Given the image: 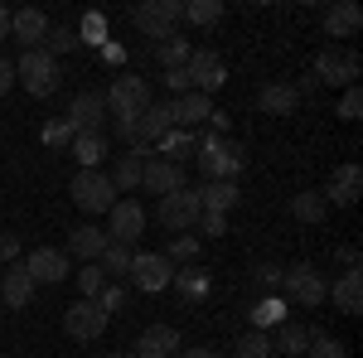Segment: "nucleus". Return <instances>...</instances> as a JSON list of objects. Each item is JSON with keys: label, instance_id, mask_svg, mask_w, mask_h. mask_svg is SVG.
Returning <instances> with one entry per match:
<instances>
[{"label": "nucleus", "instance_id": "32", "mask_svg": "<svg viewBox=\"0 0 363 358\" xmlns=\"http://www.w3.org/2000/svg\"><path fill=\"white\" fill-rule=\"evenodd\" d=\"M291 213H296L301 223H325V213H330V203H325V194L306 189V194H296V198H291Z\"/></svg>", "mask_w": 363, "mask_h": 358}, {"label": "nucleus", "instance_id": "4", "mask_svg": "<svg viewBox=\"0 0 363 358\" xmlns=\"http://www.w3.org/2000/svg\"><path fill=\"white\" fill-rule=\"evenodd\" d=\"M131 20H136L140 34H150L155 44H165V39H174V25L184 20V5L179 0H145V5L131 10Z\"/></svg>", "mask_w": 363, "mask_h": 358}, {"label": "nucleus", "instance_id": "53", "mask_svg": "<svg viewBox=\"0 0 363 358\" xmlns=\"http://www.w3.org/2000/svg\"><path fill=\"white\" fill-rule=\"evenodd\" d=\"M107 358H131V354H107Z\"/></svg>", "mask_w": 363, "mask_h": 358}, {"label": "nucleus", "instance_id": "3", "mask_svg": "<svg viewBox=\"0 0 363 358\" xmlns=\"http://www.w3.org/2000/svg\"><path fill=\"white\" fill-rule=\"evenodd\" d=\"M199 169L208 179H233L242 169V145L238 140H223V136H199Z\"/></svg>", "mask_w": 363, "mask_h": 358}, {"label": "nucleus", "instance_id": "35", "mask_svg": "<svg viewBox=\"0 0 363 358\" xmlns=\"http://www.w3.org/2000/svg\"><path fill=\"white\" fill-rule=\"evenodd\" d=\"M184 20H189V25H218V20H223V5H218V0H189V5H184Z\"/></svg>", "mask_w": 363, "mask_h": 358}, {"label": "nucleus", "instance_id": "41", "mask_svg": "<svg viewBox=\"0 0 363 358\" xmlns=\"http://www.w3.org/2000/svg\"><path fill=\"white\" fill-rule=\"evenodd\" d=\"M174 281H179V291H184L189 301H203V296H208V276L203 272H174Z\"/></svg>", "mask_w": 363, "mask_h": 358}, {"label": "nucleus", "instance_id": "26", "mask_svg": "<svg viewBox=\"0 0 363 358\" xmlns=\"http://www.w3.org/2000/svg\"><path fill=\"white\" fill-rule=\"evenodd\" d=\"M140 155H145V150H136V145H131L126 155H116L112 174H107L116 194H131V189H140V169H145V160H140Z\"/></svg>", "mask_w": 363, "mask_h": 358}, {"label": "nucleus", "instance_id": "16", "mask_svg": "<svg viewBox=\"0 0 363 358\" xmlns=\"http://www.w3.org/2000/svg\"><path fill=\"white\" fill-rule=\"evenodd\" d=\"M102 111H107V97H102V92H78L73 107H68L73 136H78V131H102Z\"/></svg>", "mask_w": 363, "mask_h": 358}, {"label": "nucleus", "instance_id": "51", "mask_svg": "<svg viewBox=\"0 0 363 358\" xmlns=\"http://www.w3.org/2000/svg\"><path fill=\"white\" fill-rule=\"evenodd\" d=\"M174 358H218L213 349H184V354H174Z\"/></svg>", "mask_w": 363, "mask_h": 358}, {"label": "nucleus", "instance_id": "30", "mask_svg": "<svg viewBox=\"0 0 363 358\" xmlns=\"http://www.w3.org/2000/svg\"><path fill=\"white\" fill-rule=\"evenodd\" d=\"M160 150H165L160 160H169V165L184 169V160H194V155H199V136H194V131H169V136L160 140Z\"/></svg>", "mask_w": 363, "mask_h": 358}, {"label": "nucleus", "instance_id": "7", "mask_svg": "<svg viewBox=\"0 0 363 358\" xmlns=\"http://www.w3.org/2000/svg\"><path fill=\"white\" fill-rule=\"evenodd\" d=\"M359 54L354 49H325V54L315 58V83H330V87H354V78H359Z\"/></svg>", "mask_w": 363, "mask_h": 358}, {"label": "nucleus", "instance_id": "14", "mask_svg": "<svg viewBox=\"0 0 363 358\" xmlns=\"http://www.w3.org/2000/svg\"><path fill=\"white\" fill-rule=\"evenodd\" d=\"M25 272L34 286H54V281H63L68 276V252H58V247H34L29 252V262H25Z\"/></svg>", "mask_w": 363, "mask_h": 358}, {"label": "nucleus", "instance_id": "52", "mask_svg": "<svg viewBox=\"0 0 363 358\" xmlns=\"http://www.w3.org/2000/svg\"><path fill=\"white\" fill-rule=\"evenodd\" d=\"M0 39H10V10L0 5Z\"/></svg>", "mask_w": 363, "mask_h": 358}, {"label": "nucleus", "instance_id": "8", "mask_svg": "<svg viewBox=\"0 0 363 358\" xmlns=\"http://www.w3.org/2000/svg\"><path fill=\"white\" fill-rule=\"evenodd\" d=\"M131 286L145 291V296H155V291H165L174 286V267L165 262V252H136V262H131Z\"/></svg>", "mask_w": 363, "mask_h": 358}, {"label": "nucleus", "instance_id": "49", "mask_svg": "<svg viewBox=\"0 0 363 358\" xmlns=\"http://www.w3.org/2000/svg\"><path fill=\"white\" fill-rule=\"evenodd\" d=\"M15 252H20V242L10 233H0V262H15Z\"/></svg>", "mask_w": 363, "mask_h": 358}, {"label": "nucleus", "instance_id": "19", "mask_svg": "<svg viewBox=\"0 0 363 358\" xmlns=\"http://www.w3.org/2000/svg\"><path fill=\"white\" fill-rule=\"evenodd\" d=\"M194 194H199V208H203V213H223V218H228V208L242 198V189H238L233 179H208V184H199Z\"/></svg>", "mask_w": 363, "mask_h": 358}, {"label": "nucleus", "instance_id": "46", "mask_svg": "<svg viewBox=\"0 0 363 358\" xmlns=\"http://www.w3.org/2000/svg\"><path fill=\"white\" fill-rule=\"evenodd\" d=\"M165 87L174 97H184V92H189V73H184V68H165Z\"/></svg>", "mask_w": 363, "mask_h": 358}, {"label": "nucleus", "instance_id": "21", "mask_svg": "<svg viewBox=\"0 0 363 358\" xmlns=\"http://www.w3.org/2000/svg\"><path fill=\"white\" fill-rule=\"evenodd\" d=\"M34 291H39V286H34V281H29L25 262H15V267H10V272L0 276V296H5V305H10V310H25V305L34 301Z\"/></svg>", "mask_w": 363, "mask_h": 358}, {"label": "nucleus", "instance_id": "13", "mask_svg": "<svg viewBox=\"0 0 363 358\" xmlns=\"http://www.w3.org/2000/svg\"><path fill=\"white\" fill-rule=\"evenodd\" d=\"M174 131V116H169V102H150V107L136 116V150L145 145H160V140Z\"/></svg>", "mask_w": 363, "mask_h": 358}, {"label": "nucleus", "instance_id": "6", "mask_svg": "<svg viewBox=\"0 0 363 358\" xmlns=\"http://www.w3.org/2000/svg\"><path fill=\"white\" fill-rule=\"evenodd\" d=\"M107 325H112V315H107L97 301H73L68 310H63V330H68V339H78V344L102 339Z\"/></svg>", "mask_w": 363, "mask_h": 358}, {"label": "nucleus", "instance_id": "47", "mask_svg": "<svg viewBox=\"0 0 363 358\" xmlns=\"http://www.w3.org/2000/svg\"><path fill=\"white\" fill-rule=\"evenodd\" d=\"M10 87H15V63H10V58L0 54V97H5Z\"/></svg>", "mask_w": 363, "mask_h": 358}, {"label": "nucleus", "instance_id": "24", "mask_svg": "<svg viewBox=\"0 0 363 358\" xmlns=\"http://www.w3.org/2000/svg\"><path fill=\"white\" fill-rule=\"evenodd\" d=\"M296 102H301V87H291V83H267L257 92V107L267 111V116H291Z\"/></svg>", "mask_w": 363, "mask_h": 358}, {"label": "nucleus", "instance_id": "1", "mask_svg": "<svg viewBox=\"0 0 363 358\" xmlns=\"http://www.w3.org/2000/svg\"><path fill=\"white\" fill-rule=\"evenodd\" d=\"M15 83H25L29 97H54L58 92V58H49L44 49H25L15 63Z\"/></svg>", "mask_w": 363, "mask_h": 358}, {"label": "nucleus", "instance_id": "27", "mask_svg": "<svg viewBox=\"0 0 363 358\" xmlns=\"http://www.w3.org/2000/svg\"><path fill=\"white\" fill-rule=\"evenodd\" d=\"M359 25H363V10H359V5H349V0L325 10V34H330V39H354Z\"/></svg>", "mask_w": 363, "mask_h": 358}, {"label": "nucleus", "instance_id": "33", "mask_svg": "<svg viewBox=\"0 0 363 358\" xmlns=\"http://www.w3.org/2000/svg\"><path fill=\"white\" fill-rule=\"evenodd\" d=\"M39 49H44V54H49V58H58V54H73V49H78V29H68V25L49 29Z\"/></svg>", "mask_w": 363, "mask_h": 358}, {"label": "nucleus", "instance_id": "11", "mask_svg": "<svg viewBox=\"0 0 363 358\" xmlns=\"http://www.w3.org/2000/svg\"><path fill=\"white\" fill-rule=\"evenodd\" d=\"M199 213H203V208H199V194L189 189V184L160 198V223H165L169 233H189V228L199 223Z\"/></svg>", "mask_w": 363, "mask_h": 358}, {"label": "nucleus", "instance_id": "39", "mask_svg": "<svg viewBox=\"0 0 363 358\" xmlns=\"http://www.w3.org/2000/svg\"><path fill=\"white\" fill-rule=\"evenodd\" d=\"M78 44H107V20L102 15H83V25H78Z\"/></svg>", "mask_w": 363, "mask_h": 358}, {"label": "nucleus", "instance_id": "22", "mask_svg": "<svg viewBox=\"0 0 363 358\" xmlns=\"http://www.w3.org/2000/svg\"><path fill=\"white\" fill-rule=\"evenodd\" d=\"M325 301H335V310H344V315H359V310H363V276L359 272H344L335 286L325 291Z\"/></svg>", "mask_w": 363, "mask_h": 358}, {"label": "nucleus", "instance_id": "9", "mask_svg": "<svg viewBox=\"0 0 363 358\" xmlns=\"http://www.w3.org/2000/svg\"><path fill=\"white\" fill-rule=\"evenodd\" d=\"M184 73H189V87L203 92V97H213V92L228 83V68H223V58L213 54V49H194L189 63H184Z\"/></svg>", "mask_w": 363, "mask_h": 358}, {"label": "nucleus", "instance_id": "37", "mask_svg": "<svg viewBox=\"0 0 363 358\" xmlns=\"http://www.w3.org/2000/svg\"><path fill=\"white\" fill-rule=\"evenodd\" d=\"M306 358H349V349H344L339 339H330V334H315V330H310V349H306Z\"/></svg>", "mask_w": 363, "mask_h": 358}, {"label": "nucleus", "instance_id": "10", "mask_svg": "<svg viewBox=\"0 0 363 358\" xmlns=\"http://www.w3.org/2000/svg\"><path fill=\"white\" fill-rule=\"evenodd\" d=\"M140 233H145V208H140L136 198H116L112 213H107V242H136Z\"/></svg>", "mask_w": 363, "mask_h": 358}, {"label": "nucleus", "instance_id": "36", "mask_svg": "<svg viewBox=\"0 0 363 358\" xmlns=\"http://www.w3.org/2000/svg\"><path fill=\"white\" fill-rule=\"evenodd\" d=\"M233 358H272V344H267V334H262V330L242 334V339L233 344Z\"/></svg>", "mask_w": 363, "mask_h": 358}, {"label": "nucleus", "instance_id": "43", "mask_svg": "<svg viewBox=\"0 0 363 358\" xmlns=\"http://www.w3.org/2000/svg\"><path fill=\"white\" fill-rule=\"evenodd\" d=\"M339 116H344V121H359V116H363V92H359V83L344 92V102H339Z\"/></svg>", "mask_w": 363, "mask_h": 358}, {"label": "nucleus", "instance_id": "12", "mask_svg": "<svg viewBox=\"0 0 363 358\" xmlns=\"http://www.w3.org/2000/svg\"><path fill=\"white\" fill-rule=\"evenodd\" d=\"M281 286H286V296H296L301 305H325V291H330V281L315 272V267H306V262L281 276Z\"/></svg>", "mask_w": 363, "mask_h": 358}, {"label": "nucleus", "instance_id": "28", "mask_svg": "<svg viewBox=\"0 0 363 358\" xmlns=\"http://www.w3.org/2000/svg\"><path fill=\"white\" fill-rule=\"evenodd\" d=\"M73 155H78V169H102V160H107L102 131H78L73 136Z\"/></svg>", "mask_w": 363, "mask_h": 358}, {"label": "nucleus", "instance_id": "34", "mask_svg": "<svg viewBox=\"0 0 363 358\" xmlns=\"http://www.w3.org/2000/svg\"><path fill=\"white\" fill-rule=\"evenodd\" d=\"M155 54H160L165 68H184L194 49H189V39H179V34H174V39H165V44H155Z\"/></svg>", "mask_w": 363, "mask_h": 358}, {"label": "nucleus", "instance_id": "18", "mask_svg": "<svg viewBox=\"0 0 363 358\" xmlns=\"http://www.w3.org/2000/svg\"><path fill=\"white\" fill-rule=\"evenodd\" d=\"M140 184L150 194H174V189H184V169L179 165H169V160H145V169H140Z\"/></svg>", "mask_w": 363, "mask_h": 358}, {"label": "nucleus", "instance_id": "44", "mask_svg": "<svg viewBox=\"0 0 363 358\" xmlns=\"http://www.w3.org/2000/svg\"><path fill=\"white\" fill-rule=\"evenodd\" d=\"M194 228L203 233V237H223V233H228V218H223V213H199Z\"/></svg>", "mask_w": 363, "mask_h": 358}, {"label": "nucleus", "instance_id": "15", "mask_svg": "<svg viewBox=\"0 0 363 358\" xmlns=\"http://www.w3.org/2000/svg\"><path fill=\"white\" fill-rule=\"evenodd\" d=\"M174 354H179V330L174 325H150L131 349V358H174Z\"/></svg>", "mask_w": 363, "mask_h": 358}, {"label": "nucleus", "instance_id": "42", "mask_svg": "<svg viewBox=\"0 0 363 358\" xmlns=\"http://www.w3.org/2000/svg\"><path fill=\"white\" fill-rule=\"evenodd\" d=\"M252 320H257V325H272V330H277L281 320H286V305H281L277 296H272V301H262L257 310H252Z\"/></svg>", "mask_w": 363, "mask_h": 358}, {"label": "nucleus", "instance_id": "50", "mask_svg": "<svg viewBox=\"0 0 363 358\" xmlns=\"http://www.w3.org/2000/svg\"><path fill=\"white\" fill-rule=\"evenodd\" d=\"M262 281L267 286H281V267H262Z\"/></svg>", "mask_w": 363, "mask_h": 358}, {"label": "nucleus", "instance_id": "2", "mask_svg": "<svg viewBox=\"0 0 363 358\" xmlns=\"http://www.w3.org/2000/svg\"><path fill=\"white\" fill-rule=\"evenodd\" d=\"M150 102H155V97H150V83H145L140 73H116L112 92H107V111H112L116 121H136Z\"/></svg>", "mask_w": 363, "mask_h": 358}, {"label": "nucleus", "instance_id": "5", "mask_svg": "<svg viewBox=\"0 0 363 358\" xmlns=\"http://www.w3.org/2000/svg\"><path fill=\"white\" fill-rule=\"evenodd\" d=\"M68 194H73V203H78L83 213H112V203H116V189H112V179H107L102 169H78L73 184H68Z\"/></svg>", "mask_w": 363, "mask_h": 358}, {"label": "nucleus", "instance_id": "45", "mask_svg": "<svg viewBox=\"0 0 363 358\" xmlns=\"http://www.w3.org/2000/svg\"><path fill=\"white\" fill-rule=\"evenodd\" d=\"M44 140H49V145H73V126H68V121H49V126H44Z\"/></svg>", "mask_w": 363, "mask_h": 358}, {"label": "nucleus", "instance_id": "23", "mask_svg": "<svg viewBox=\"0 0 363 358\" xmlns=\"http://www.w3.org/2000/svg\"><path fill=\"white\" fill-rule=\"evenodd\" d=\"M10 34L20 39V49H39L44 34H49V20H44L39 10H15V15H10Z\"/></svg>", "mask_w": 363, "mask_h": 358}, {"label": "nucleus", "instance_id": "25", "mask_svg": "<svg viewBox=\"0 0 363 358\" xmlns=\"http://www.w3.org/2000/svg\"><path fill=\"white\" fill-rule=\"evenodd\" d=\"M107 247V233L102 228H92V223H78L73 233H68V257H83V262H97Z\"/></svg>", "mask_w": 363, "mask_h": 358}, {"label": "nucleus", "instance_id": "31", "mask_svg": "<svg viewBox=\"0 0 363 358\" xmlns=\"http://www.w3.org/2000/svg\"><path fill=\"white\" fill-rule=\"evenodd\" d=\"M131 262H136V247H126V242H107L102 257H97L102 276H126V272H131Z\"/></svg>", "mask_w": 363, "mask_h": 358}, {"label": "nucleus", "instance_id": "40", "mask_svg": "<svg viewBox=\"0 0 363 358\" xmlns=\"http://www.w3.org/2000/svg\"><path fill=\"white\" fill-rule=\"evenodd\" d=\"M102 281H107L102 267H97V262H87L83 272H78V291H83V301H97V296H102Z\"/></svg>", "mask_w": 363, "mask_h": 358}, {"label": "nucleus", "instance_id": "20", "mask_svg": "<svg viewBox=\"0 0 363 358\" xmlns=\"http://www.w3.org/2000/svg\"><path fill=\"white\" fill-rule=\"evenodd\" d=\"M169 116H174L179 131H184V126H199V121L213 116V97H203V92H184V97L169 102Z\"/></svg>", "mask_w": 363, "mask_h": 358}, {"label": "nucleus", "instance_id": "38", "mask_svg": "<svg viewBox=\"0 0 363 358\" xmlns=\"http://www.w3.org/2000/svg\"><path fill=\"white\" fill-rule=\"evenodd\" d=\"M199 257V237H189V233H174L169 237V252H165V262L174 267V262H194Z\"/></svg>", "mask_w": 363, "mask_h": 358}, {"label": "nucleus", "instance_id": "17", "mask_svg": "<svg viewBox=\"0 0 363 358\" xmlns=\"http://www.w3.org/2000/svg\"><path fill=\"white\" fill-rule=\"evenodd\" d=\"M363 189V169L359 165H339L330 174V189H325V203H339V208H354Z\"/></svg>", "mask_w": 363, "mask_h": 358}, {"label": "nucleus", "instance_id": "48", "mask_svg": "<svg viewBox=\"0 0 363 358\" xmlns=\"http://www.w3.org/2000/svg\"><path fill=\"white\" fill-rule=\"evenodd\" d=\"M335 257H339V267H344V272H359V247H339Z\"/></svg>", "mask_w": 363, "mask_h": 358}, {"label": "nucleus", "instance_id": "29", "mask_svg": "<svg viewBox=\"0 0 363 358\" xmlns=\"http://www.w3.org/2000/svg\"><path fill=\"white\" fill-rule=\"evenodd\" d=\"M267 344H272V349H281V354H306V349H310V330H306V325L281 320L277 330L267 334Z\"/></svg>", "mask_w": 363, "mask_h": 358}]
</instances>
